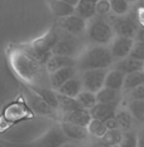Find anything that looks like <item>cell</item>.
Instances as JSON below:
<instances>
[{
    "mask_svg": "<svg viewBox=\"0 0 144 147\" xmlns=\"http://www.w3.org/2000/svg\"><path fill=\"white\" fill-rule=\"evenodd\" d=\"M128 109L130 110L134 119L144 123V100H130Z\"/></svg>",
    "mask_w": 144,
    "mask_h": 147,
    "instance_id": "obj_28",
    "label": "cell"
},
{
    "mask_svg": "<svg viewBox=\"0 0 144 147\" xmlns=\"http://www.w3.org/2000/svg\"><path fill=\"white\" fill-rule=\"evenodd\" d=\"M105 124H106V127H108V129H120V125H119L115 117L108 119V121L105 122Z\"/></svg>",
    "mask_w": 144,
    "mask_h": 147,
    "instance_id": "obj_36",
    "label": "cell"
},
{
    "mask_svg": "<svg viewBox=\"0 0 144 147\" xmlns=\"http://www.w3.org/2000/svg\"><path fill=\"white\" fill-rule=\"evenodd\" d=\"M61 147H77L76 145H73V143H70V142H67V143H65L63 146H61Z\"/></svg>",
    "mask_w": 144,
    "mask_h": 147,
    "instance_id": "obj_42",
    "label": "cell"
},
{
    "mask_svg": "<svg viewBox=\"0 0 144 147\" xmlns=\"http://www.w3.org/2000/svg\"><path fill=\"white\" fill-rule=\"evenodd\" d=\"M135 41H142V42H144V28H140V27H139V29H138V33H137V36H135Z\"/></svg>",
    "mask_w": 144,
    "mask_h": 147,
    "instance_id": "obj_39",
    "label": "cell"
},
{
    "mask_svg": "<svg viewBox=\"0 0 144 147\" xmlns=\"http://www.w3.org/2000/svg\"><path fill=\"white\" fill-rule=\"evenodd\" d=\"M129 3H135V1H138V0H128Z\"/></svg>",
    "mask_w": 144,
    "mask_h": 147,
    "instance_id": "obj_43",
    "label": "cell"
},
{
    "mask_svg": "<svg viewBox=\"0 0 144 147\" xmlns=\"http://www.w3.org/2000/svg\"><path fill=\"white\" fill-rule=\"evenodd\" d=\"M34 94L39 95L42 99L44 100L48 105H51L53 109H58L60 108V102H58V93H54L53 90L43 86H35V85H32L30 86Z\"/></svg>",
    "mask_w": 144,
    "mask_h": 147,
    "instance_id": "obj_20",
    "label": "cell"
},
{
    "mask_svg": "<svg viewBox=\"0 0 144 147\" xmlns=\"http://www.w3.org/2000/svg\"><path fill=\"white\" fill-rule=\"evenodd\" d=\"M121 131L123 129H109L101 140H102V142H105L110 147L120 145L123 138H124V134L121 133Z\"/></svg>",
    "mask_w": 144,
    "mask_h": 147,
    "instance_id": "obj_29",
    "label": "cell"
},
{
    "mask_svg": "<svg viewBox=\"0 0 144 147\" xmlns=\"http://www.w3.org/2000/svg\"><path fill=\"white\" fill-rule=\"evenodd\" d=\"M114 65V57L106 46H92L80 55L77 60V69L80 71L97 69H109Z\"/></svg>",
    "mask_w": 144,
    "mask_h": 147,
    "instance_id": "obj_1",
    "label": "cell"
},
{
    "mask_svg": "<svg viewBox=\"0 0 144 147\" xmlns=\"http://www.w3.org/2000/svg\"><path fill=\"white\" fill-rule=\"evenodd\" d=\"M96 11H97V15H102V17H105L106 14H109L110 11H111L110 0H97L96 1Z\"/></svg>",
    "mask_w": 144,
    "mask_h": 147,
    "instance_id": "obj_34",
    "label": "cell"
},
{
    "mask_svg": "<svg viewBox=\"0 0 144 147\" xmlns=\"http://www.w3.org/2000/svg\"><path fill=\"white\" fill-rule=\"evenodd\" d=\"M115 118L118 121L119 125H120V129L128 131L131 127V122H133V115H131L129 109H123V108H118L116 110Z\"/></svg>",
    "mask_w": 144,
    "mask_h": 147,
    "instance_id": "obj_26",
    "label": "cell"
},
{
    "mask_svg": "<svg viewBox=\"0 0 144 147\" xmlns=\"http://www.w3.org/2000/svg\"><path fill=\"white\" fill-rule=\"evenodd\" d=\"M51 9L53 14L60 19L75 14V7L67 4L62 0H51Z\"/></svg>",
    "mask_w": 144,
    "mask_h": 147,
    "instance_id": "obj_21",
    "label": "cell"
},
{
    "mask_svg": "<svg viewBox=\"0 0 144 147\" xmlns=\"http://www.w3.org/2000/svg\"><path fill=\"white\" fill-rule=\"evenodd\" d=\"M76 36L68 34L61 37L58 42L54 46L52 53L53 55H63V56H70V57H75L78 52V43L75 38Z\"/></svg>",
    "mask_w": 144,
    "mask_h": 147,
    "instance_id": "obj_10",
    "label": "cell"
},
{
    "mask_svg": "<svg viewBox=\"0 0 144 147\" xmlns=\"http://www.w3.org/2000/svg\"><path fill=\"white\" fill-rule=\"evenodd\" d=\"M114 69L119 70V71L124 72L125 75L135 71H140V70L144 69V62L143 61H139L137 59H133V57L128 56L123 60H118V62L114 63Z\"/></svg>",
    "mask_w": 144,
    "mask_h": 147,
    "instance_id": "obj_17",
    "label": "cell"
},
{
    "mask_svg": "<svg viewBox=\"0 0 144 147\" xmlns=\"http://www.w3.org/2000/svg\"><path fill=\"white\" fill-rule=\"evenodd\" d=\"M76 76V67H65V69L57 70V71L50 74L48 81L51 84V88L54 90H58L63 84H66L68 80Z\"/></svg>",
    "mask_w": 144,
    "mask_h": 147,
    "instance_id": "obj_11",
    "label": "cell"
},
{
    "mask_svg": "<svg viewBox=\"0 0 144 147\" xmlns=\"http://www.w3.org/2000/svg\"><path fill=\"white\" fill-rule=\"evenodd\" d=\"M131 100H144V85L130 91Z\"/></svg>",
    "mask_w": 144,
    "mask_h": 147,
    "instance_id": "obj_35",
    "label": "cell"
},
{
    "mask_svg": "<svg viewBox=\"0 0 144 147\" xmlns=\"http://www.w3.org/2000/svg\"><path fill=\"white\" fill-rule=\"evenodd\" d=\"M116 110H118V102L109 103V104L97 103L90 112H91L92 118L100 119V121H102V122H106L108 119L115 117Z\"/></svg>",
    "mask_w": 144,
    "mask_h": 147,
    "instance_id": "obj_13",
    "label": "cell"
},
{
    "mask_svg": "<svg viewBox=\"0 0 144 147\" xmlns=\"http://www.w3.org/2000/svg\"><path fill=\"white\" fill-rule=\"evenodd\" d=\"M137 147H144V129H142L138 133V146Z\"/></svg>",
    "mask_w": 144,
    "mask_h": 147,
    "instance_id": "obj_38",
    "label": "cell"
},
{
    "mask_svg": "<svg viewBox=\"0 0 144 147\" xmlns=\"http://www.w3.org/2000/svg\"><path fill=\"white\" fill-rule=\"evenodd\" d=\"M86 34L92 43L100 46L110 45L115 38V32L113 29L111 23L105 19L102 15H96L87 23Z\"/></svg>",
    "mask_w": 144,
    "mask_h": 147,
    "instance_id": "obj_4",
    "label": "cell"
},
{
    "mask_svg": "<svg viewBox=\"0 0 144 147\" xmlns=\"http://www.w3.org/2000/svg\"><path fill=\"white\" fill-rule=\"evenodd\" d=\"M121 147H137L138 146V136L133 132H127L124 134V138H123Z\"/></svg>",
    "mask_w": 144,
    "mask_h": 147,
    "instance_id": "obj_33",
    "label": "cell"
},
{
    "mask_svg": "<svg viewBox=\"0 0 144 147\" xmlns=\"http://www.w3.org/2000/svg\"><path fill=\"white\" fill-rule=\"evenodd\" d=\"M143 71H144V69H143Z\"/></svg>",
    "mask_w": 144,
    "mask_h": 147,
    "instance_id": "obj_45",
    "label": "cell"
},
{
    "mask_svg": "<svg viewBox=\"0 0 144 147\" xmlns=\"http://www.w3.org/2000/svg\"><path fill=\"white\" fill-rule=\"evenodd\" d=\"M96 98H97V103H101V104L114 103V102H118L119 99V91L104 86L99 93H96Z\"/></svg>",
    "mask_w": 144,
    "mask_h": 147,
    "instance_id": "obj_25",
    "label": "cell"
},
{
    "mask_svg": "<svg viewBox=\"0 0 144 147\" xmlns=\"http://www.w3.org/2000/svg\"><path fill=\"white\" fill-rule=\"evenodd\" d=\"M96 1L97 0H80V3L75 7V14L85 20H91L97 15Z\"/></svg>",
    "mask_w": 144,
    "mask_h": 147,
    "instance_id": "obj_16",
    "label": "cell"
},
{
    "mask_svg": "<svg viewBox=\"0 0 144 147\" xmlns=\"http://www.w3.org/2000/svg\"><path fill=\"white\" fill-rule=\"evenodd\" d=\"M84 90V84H82L81 78H72L71 80H68L66 84H63L62 86L57 90L58 94H62V95L70 96V98H77L78 94Z\"/></svg>",
    "mask_w": 144,
    "mask_h": 147,
    "instance_id": "obj_18",
    "label": "cell"
},
{
    "mask_svg": "<svg viewBox=\"0 0 144 147\" xmlns=\"http://www.w3.org/2000/svg\"><path fill=\"white\" fill-rule=\"evenodd\" d=\"M142 85H144V71L140 70V71L128 74V75L125 76V82H124L123 90L131 91V90H134V89L142 86Z\"/></svg>",
    "mask_w": 144,
    "mask_h": 147,
    "instance_id": "obj_22",
    "label": "cell"
},
{
    "mask_svg": "<svg viewBox=\"0 0 144 147\" xmlns=\"http://www.w3.org/2000/svg\"><path fill=\"white\" fill-rule=\"evenodd\" d=\"M68 142V138L63 133L62 128L53 127L48 132H46L42 137L37 138L33 142L23 143V145H15L14 147H61Z\"/></svg>",
    "mask_w": 144,
    "mask_h": 147,
    "instance_id": "obj_5",
    "label": "cell"
},
{
    "mask_svg": "<svg viewBox=\"0 0 144 147\" xmlns=\"http://www.w3.org/2000/svg\"><path fill=\"white\" fill-rule=\"evenodd\" d=\"M113 147H121L120 145H116V146H113Z\"/></svg>",
    "mask_w": 144,
    "mask_h": 147,
    "instance_id": "obj_44",
    "label": "cell"
},
{
    "mask_svg": "<svg viewBox=\"0 0 144 147\" xmlns=\"http://www.w3.org/2000/svg\"><path fill=\"white\" fill-rule=\"evenodd\" d=\"M60 39V34L56 33L54 30L48 32L46 36H43L42 38L37 39L33 43L27 45L22 47L20 50L23 52H25L28 56H30L33 60L38 61L39 63L46 66V63L48 62V60L52 57V51H53L54 46Z\"/></svg>",
    "mask_w": 144,
    "mask_h": 147,
    "instance_id": "obj_3",
    "label": "cell"
},
{
    "mask_svg": "<svg viewBox=\"0 0 144 147\" xmlns=\"http://www.w3.org/2000/svg\"><path fill=\"white\" fill-rule=\"evenodd\" d=\"M65 67H77V60L75 57L63 56V55H52V57L46 63V69H47L48 74L65 69Z\"/></svg>",
    "mask_w": 144,
    "mask_h": 147,
    "instance_id": "obj_12",
    "label": "cell"
},
{
    "mask_svg": "<svg viewBox=\"0 0 144 147\" xmlns=\"http://www.w3.org/2000/svg\"><path fill=\"white\" fill-rule=\"evenodd\" d=\"M62 1H65V3H67V4L72 5V7H76V5L80 3V0H62Z\"/></svg>",
    "mask_w": 144,
    "mask_h": 147,
    "instance_id": "obj_41",
    "label": "cell"
},
{
    "mask_svg": "<svg viewBox=\"0 0 144 147\" xmlns=\"http://www.w3.org/2000/svg\"><path fill=\"white\" fill-rule=\"evenodd\" d=\"M76 99H77L78 103L82 105V108L88 109V110H91L97 104L96 94L91 93V91H88V90H82Z\"/></svg>",
    "mask_w": 144,
    "mask_h": 147,
    "instance_id": "obj_27",
    "label": "cell"
},
{
    "mask_svg": "<svg viewBox=\"0 0 144 147\" xmlns=\"http://www.w3.org/2000/svg\"><path fill=\"white\" fill-rule=\"evenodd\" d=\"M61 128H62L63 133L66 134V137L71 141H82L86 140L88 133L87 127H82L78 124L68 123V122H62L61 123Z\"/></svg>",
    "mask_w": 144,
    "mask_h": 147,
    "instance_id": "obj_14",
    "label": "cell"
},
{
    "mask_svg": "<svg viewBox=\"0 0 144 147\" xmlns=\"http://www.w3.org/2000/svg\"><path fill=\"white\" fill-rule=\"evenodd\" d=\"M58 102H60V109L62 110L63 114L71 113L73 110L82 108V105L78 103V100L76 98H70V96L62 95V94H58Z\"/></svg>",
    "mask_w": 144,
    "mask_h": 147,
    "instance_id": "obj_23",
    "label": "cell"
},
{
    "mask_svg": "<svg viewBox=\"0 0 144 147\" xmlns=\"http://www.w3.org/2000/svg\"><path fill=\"white\" fill-rule=\"evenodd\" d=\"M130 57L137 59L139 61H143L144 62V42L135 41L133 50H131V52H130Z\"/></svg>",
    "mask_w": 144,
    "mask_h": 147,
    "instance_id": "obj_32",
    "label": "cell"
},
{
    "mask_svg": "<svg viewBox=\"0 0 144 147\" xmlns=\"http://www.w3.org/2000/svg\"><path fill=\"white\" fill-rule=\"evenodd\" d=\"M10 60H11V66L15 70V72L25 81L29 82L37 81L39 78H42L44 75V70L47 71L44 65L33 60L32 57L28 56L22 50L14 51L11 53Z\"/></svg>",
    "mask_w": 144,
    "mask_h": 147,
    "instance_id": "obj_2",
    "label": "cell"
},
{
    "mask_svg": "<svg viewBox=\"0 0 144 147\" xmlns=\"http://www.w3.org/2000/svg\"><path fill=\"white\" fill-rule=\"evenodd\" d=\"M87 129H88V133L92 134L94 137H96L97 140H101L105 136V133L109 131L105 122L100 121V119H95V118L91 119V122L87 125Z\"/></svg>",
    "mask_w": 144,
    "mask_h": 147,
    "instance_id": "obj_24",
    "label": "cell"
},
{
    "mask_svg": "<svg viewBox=\"0 0 144 147\" xmlns=\"http://www.w3.org/2000/svg\"><path fill=\"white\" fill-rule=\"evenodd\" d=\"M110 4H111V11L114 15L121 17V15H127L129 11L128 0H110Z\"/></svg>",
    "mask_w": 144,
    "mask_h": 147,
    "instance_id": "obj_31",
    "label": "cell"
},
{
    "mask_svg": "<svg viewBox=\"0 0 144 147\" xmlns=\"http://www.w3.org/2000/svg\"><path fill=\"white\" fill-rule=\"evenodd\" d=\"M134 43H135L134 38L124 36H115V38L113 39L109 46L114 60H123L125 57L130 56V52L134 47Z\"/></svg>",
    "mask_w": 144,
    "mask_h": 147,
    "instance_id": "obj_8",
    "label": "cell"
},
{
    "mask_svg": "<svg viewBox=\"0 0 144 147\" xmlns=\"http://www.w3.org/2000/svg\"><path fill=\"white\" fill-rule=\"evenodd\" d=\"M137 18H138V23H139L140 28H144V8H140L137 11Z\"/></svg>",
    "mask_w": 144,
    "mask_h": 147,
    "instance_id": "obj_37",
    "label": "cell"
},
{
    "mask_svg": "<svg viewBox=\"0 0 144 147\" xmlns=\"http://www.w3.org/2000/svg\"><path fill=\"white\" fill-rule=\"evenodd\" d=\"M125 74L119 71L116 69H111L108 71V75H106L105 79V86L114 89V90L120 91L124 88V82H125Z\"/></svg>",
    "mask_w": 144,
    "mask_h": 147,
    "instance_id": "obj_19",
    "label": "cell"
},
{
    "mask_svg": "<svg viewBox=\"0 0 144 147\" xmlns=\"http://www.w3.org/2000/svg\"><path fill=\"white\" fill-rule=\"evenodd\" d=\"M91 147H110V146H108L105 142H102V140H97V141H95V142L92 143V146Z\"/></svg>",
    "mask_w": 144,
    "mask_h": 147,
    "instance_id": "obj_40",
    "label": "cell"
},
{
    "mask_svg": "<svg viewBox=\"0 0 144 147\" xmlns=\"http://www.w3.org/2000/svg\"><path fill=\"white\" fill-rule=\"evenodd\" d=\"M32 107L34 108L37 113H41V114H44V115H50V113H52V110H53V108H52L51 105H48V104L39 95H37V94L32 98Z\"/></svg>",
    "mask_w": 144,
    "mask_h": 147,
    "instance_id": "obj_30",
    "label": "cell"
},
{
    "mask_svg": "<svg viewBox=\"0 0 144 147\" xmlns=\"http://www.w3.org/2000/svg\"><path fill=\"white\" fill-rule=\"evenodd\" d=\"M110 23L113 26V29L115 32V36H124L130 37L135 39V36L139 29V23H138L137 13L134 15H114L110 18Z\"/></svg>",
    "mask_w": 144,
    "mask_h": 147,
    "instance_id": "obj_6",
    "label": "cell"
},
{
    "mask_svg": "<svg viewBox=\"0 0 144 147\" xmlns=\"http://www.w3.org/2000/svg\"><path fill=\"white\" fill-rule=\"evenodd\" d=\"M108 69H97L81 71V80L84 84V90H88L91 93H99L105 86V79L108 75Z\"/></svg>",
    "mask_w": 144,
    "mask_h": 147,
    "instance_id": "obj_7",
    "label": "cell"
},
{
    "mask_svg": "<svg viewBox=\"0 0 144 147\" xmlns=\"http://www.w3.org/2000/svg\"><path fill=\"white\" fill-rule=\"evenodd\" d=\"M58 26H60V28L63 32L68 33V34L81 36L84 33H86V30H87V20L82 19L77 14H72L70 17L60 19Z\"/></svg>",
    "mask_w": 144,
    "mask_h": 147,
    "instance_id": "obj_9",
    "label": "cell"
},
{
    "mask_svg": "<svg viewBox=\"0 0 144 147\" xmlns=\"http://www.w3.org/2000/svg\"><path fill=\"white\" fill-rule=\"evenodd\" d=\"M92 119L91 112L88 109L85 108H80L77 110H73L71 113H66L63 114V121L62 122H68V123H73V124H78L82 127H87L88 123Z\"/></svg>",
    "mask_w": 144,
    "mask_h": 147,
    "instance_id": "obj_15",
    "label": "cell"
}]
</instances>
